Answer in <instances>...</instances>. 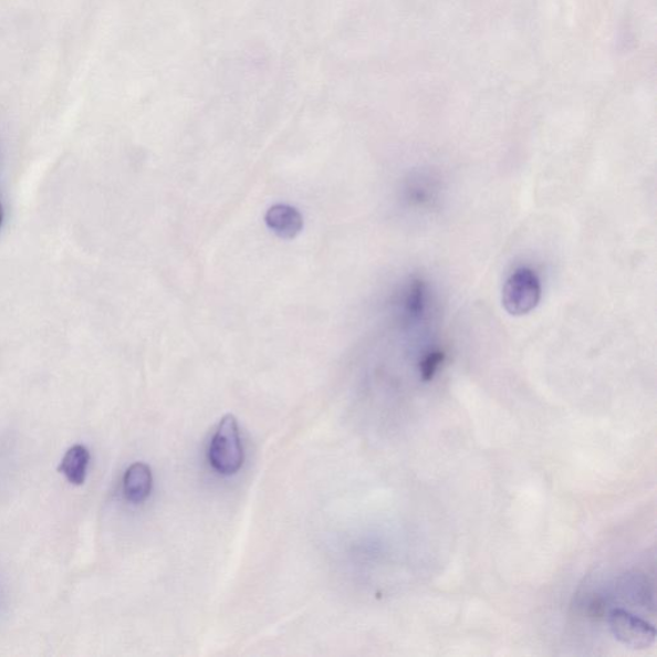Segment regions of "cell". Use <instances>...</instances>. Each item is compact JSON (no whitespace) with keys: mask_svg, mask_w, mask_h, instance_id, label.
Returning <instances> with one entry per match:
<instances>
[{"mask_svg":"<svg viewBox=\"0 0 657 657\" xmlns=\"http://www.w3.org/2000/svg\"><path fill=\"white\" fill-rule=\"evenodd\" d=\"M267 226L280 238L293 239L303 228V219L294 207L286 205L272 206L267 213Z\"/></svg>","mask_w":657,"mask_h":657,"instance_id":"5b68a950","label":"cell"},{"mask_svg":"<svg viewBox=\"0 0 657 657\" xmlns=\"http://www.w3.org/2000/svg\"><path fill=\"white\" fill-rule=\"evenodd\" d=\"M542 285L535 271L520 268L504 283L502 304L510 315L522 316L532 312L541 301Z\"/></svg>","mask_w":657,"mask_h":657,"instance_id":"7a4b0ae2","label":"cell"},{"mask_svg":"<svg viewBox=\"0 0 657 657\" xmlns=\"http://www.w3.org/2000/svg\"><path fill=\"white\" fill-rule=\"evenodd\" d=\"M406 311L413 319H420L427 311V290L426 285L416 280L406 295Z\"/></svg>","mask_w":657,"mask_h":657,"instance_id":"52a82bcc","label":"cell"},{"mask_svg":"<svg viewBox=\"0 0 657 657\" xmlns=\"http://www.w3.org/2000/svg\"><path fill=\"white\" fill-rule=\"evenodd\" d=\"M91 453L82 445L72 446L63 456L60 471L71 484L82 486L86 479L87 467H90Z\"/></svg>","mask_w":657,"mask_h":657,"instance_id":"8992f818","label":"cell"},{"mask_svg":"<svg viewBox=\"0 0 657 657\" xmlns=\"http://www.w3.org/2000/svg\"><path fill=\"white\" fill-rule=\"evenodd\" d=\"M208 461L221 476H234L244 463L242 438L236 416H223L208 448Z\"/></svg>","mask_w":657,"mask_h":657,"instance_id":"6da1fadb","label":"cell"},{"mask_svg":"<svg viewBox=\"0 0 657 657\" xmlns=\"http://www.w3.org/2000/svg\"><path fill=\"white\" fill-rule=\"evenodd\" d=\"M154 487V476L147 463L135 462L125 471L124 494L132 503H142L148 499Z\"/></svg>","mask_w":657,"mask_h":657,"instance_id":"277c9868","label":"cell"},{"mask_svg":"<svg viewBox=\"0 0 657 657\" xmlns=\"http://www.w3.org/2000/svg\"><path fill=\"white\" fill-rule=\"evenodd\" d=\"M2 221H3V208H2V206H0V226H2Z\"/></svg>","mask_w":657,"mask_h":657,"instance_id":"9c48e42d","label":"cell"},{"mask_svg":"<svg viewBox=\"0 0 657 657\" xmlns=\"http://www.w3.org/2000/svg\"><path fill=\"white\" fill-rule=\"evenodd\" d=\"M445 362V354L440 351H431L420 363V375L424 382L435 378L440 365Z\"/></svg>","mask_w":657,"mask_h":657,"instance_id":"ba28073f","label":"cell"},{"mask_svg":"<svg viewBox=\"0 0 657 657\" xmlns=\"http://www.w3.org/2000/svg\"><path fill=\"white\" fill-rule=\"evenodd\" d=\"M612 632L622 644L633 648H646L655 643L656 630L653 625L635 614L616 608L608 616Z\"/></svg>","mask_w":657,"mask_h":657,"instance_id":"3957f363","label":"cell"}]
</instances>
